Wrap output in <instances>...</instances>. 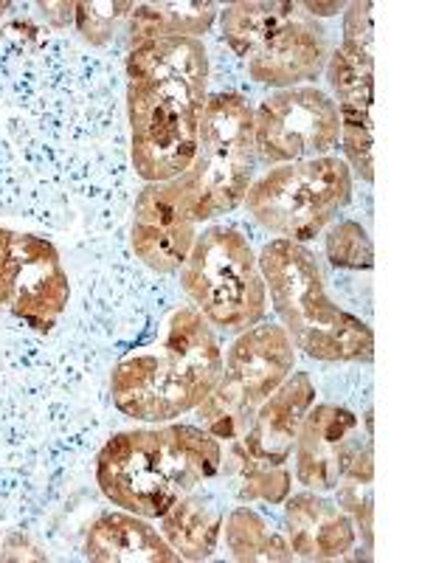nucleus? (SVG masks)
I'll return each instance as SVG.
<instances>
[{
	"label": "nucleus",
	"mask_w": 422,
	"mask_h": 563,
	"mask_svg": "<svg viewBox=\"0 0 422 563\" xmlns=\"http://www.w3.org/2000/svg\"><path fill=\"white\" fill-rule=\"evenodd\" d=\"M206 99L209 57L200 40H149L130 52V155L141 180L167 184L192 167Z\"/></svg>",
	"instance_id": "obj_1"
},
{
	"label": "nucleus",
	"mask_w": 422,
	"mask_h": 563,
	"mask_svg": "<svg viewBox=\"0 0 422 563\" xmlns=\"http://www.w3.org/2000/svg\"><path fill=\"white\" fill-rule=\"evenodd\" d=\"M223 442L198 426L122 431L97 456V482L108 501L160 519L186 493L220 474Z\"/></svg>",
	"instance_id": "obj_2"
},
{
	"label": "nucleus",
	"mask_w": 422,
	"mask_h": 563,
	"mask_svg": "<svg viewBox=\"0 0 422 563\" xmlns=\"http://www.w3.org/2000/svg\"><path fill=\"white\" fill-rule=\"evenodd\" d=\"M160 350L138 352L110 375L115 409L133 420H175L198 409L223 378L218 335L195 305L175 310Z\"/></svg>",
	"instance_id": "obj_3"
},
{
	"label": "nucleus",
	"mask_w": 422,
	"mask_h": 563,
	"mask_svg": "<svg viewBox=\"0 0 422 563\" xmlns=\"http://www.w3.org/2000/svg\"><path fill=\"white\" fill-rule=\"evenodd\" d=\"M256 260L276 316L296 350L326 364L371 361L375 335L358 316L346 313L326 296L313 251L290 240H270Z\"/></svg>",
	"instance_id": "obj_4"
},
{
	"label": "nucleus",
	"mask_w": 422,
	"mask_h": 563,
	"mask_svg": "<svg viewBox=\"0 0 422 563\" xmlns=\"http://www.w3.org/2000/svg\"><path fill=\"white\" fill-rule=\"evenodd\" d=\"M223 40L245 59L248 77L270 88H296L319 79L330 59L324 29L301 3H231L220 12Z\"/></svg>",
	"instance_id": "obj_5"
},
{
	"label": "nucleus",
	"mask_w": 422,
	"mask_h": 563,
	"mask_svg": "<svg viewBox=\"0 0 422 563\" xmlns=\"http://www.w3.org/2000/svg\"><path fill=\"white\" fill-rule=\"evenodd\" d=\"M254 110L240 93H214L206 99L192 167L173 180L186 214L203 223L237 209L254 184Z\"/></svg>",
	"instance_id": "obj_6"
},
{
	"label": "nucleus",
	"mask_w": 422,
	"mask_h": 563,
	"mask_svg": "<svg viewBox=\"0 0 422 563\" xmlns=\"http://www.w3.org/2000/svg\"><path fill=\"white\" fill-rule=\"evenodd\" d=\"M180 288L203 319L225 333H243L268 316V285L248 240L211 225L198 234L180 268Z\"/></svg>",
	"instance_id": "obj_7"
},
{
	"label": "nucleus",
	"mask_w": 422,
	"mask_h": 563,
	"mask_svg": "<svg viewBox=\"0 0 422 563\" xmlns=\"http://www.w3.org/2000/svg\"><path fill=\"white\" fill-rule=\"evenodd\" d=\"M352 175L335 155L296 161L268 169L245 195V209L256 223L290 243H308L333 223L349 203Z\"/></svg>",
	"instance_id": "obj_8"
},
{
	"label": "nucleus",
	"mask_w": 422,
	"mask_h": 563,
	"mask_svg": "<svg viewBox=\"0 0 422 563\" xmlns=\"http://www.w3.org/2000/svg\"><path fill=\"white\" fill-rule=\"evenodd\" d=\"M296 366V346L279 324H254L243 330L223 361V378L198 415L206 431L220 442L243 440L256 409L274 395Z\"/></svg>",
	"instance_id": "obj_9"
},
{
	"label": "nucleus",
	"mask_w": 422,
	"mask_h": 563,
	"mask_svg": "<svg viewBox=\"0 0 422 563\" xmlns=\"http://www.w3.org/2000/svg\"><path fill=\"white\" fill-rule=\"evenodd\" d=\"M326 77L335 93L341 144L352 169L371 184V99H375V48H371V3H349L344 12V40L326 59Z\"/></svg>",
	"instance_id": "obj_10"
},
{
	"label": "nucleus",
	"mask_w": 422,
	"mask_h": 563,
	"mask_svg": "<svg viewBox=\"0 0 422 563\" xmlns=\"http://www.w3.org/2000/svg\"><path fill=\"white\" fill-rule=\"evenodd\" d=\"M341 141L335 102L310 85L276 90L254 110L256 161L268 167L321 158Z\"/></svg>",
	"instance_id": "obj_11"
},
{
	"label": "nucleus",
	"mask_w": 422,
	"mask_h": 563,
	"mask_svg": "<svg viewBox=\"0 0 422 563\" xmlns=\"http://www.w3.org/2000/svg\"><path fill=\"white\" fill-rule=\"evenodd\" d=\"M68 271L57 249L34 234H12V296L9 313L34 333H52L68 308Z\"/></svg>",
	"instance_id": "obj_12"
},
{
	"label": "nucleus",
	"mask_w": 422,
	"mask_h": 563,
	"mask_svg": "<svg viewBox=\"0 0 422 563\" xmlns=\"http://www.w3.org/2000/svg\"><path fill=\"white\" fill-rule=\"evenodd\" d=\"M364 445H360V420L355 411L335 404H313L301 420L293 445L296 479L315 493L335 490L344 471Z\"/></svg>",
	"instance_id": "obj_13"
},
{
	"label": "nucleus",
	"mask_w": 422,
	"mask_h": 563,
	"mask_svg": "<svg viewBox=\"0 0 422 563\" xmlns=\"http://www.w3.org/2000/svg\"><path fill=\"white\" fill-rule=\"evenodd\" d=\"M133 251L141 263L158 274H175L192 254L198 240V223L186 214L173 180L147 184L135 198L133 209Z\"/></svg>",
	"instance_id": "obj_14"
},
{
	"label": "nucleus",
	"mask_w": 422,
	"mask_h": 563,
	"mask_svg": "<svg viewBox=\"0 0 422 563\" xmlns=\"http://www.w3.org/2000/svg\"><path fill=\"white\" fill-rule=\"evenodd\" d=\"M315 404V384L308 372H290L285 384L268 395L256 409L251 429L245 431L240 449L248 460L265 465H288L293 454L301 420Z\"/></svg>",
	"instance_id": "obj_15"
},
{
	"label": "nucleus",
	"mask_w": 422,
	"mask_h": 563,
	"mask_svg": "<svg viewBox=\"0 0 422 563\" xmlns=\"http://www.w3.org/2000/svg\"><path fill=\"white\" fill-rule=\"evenodd\" d=\"M285 525L290 550L301 561H338L358 541L349 516L315 490L288 499Z\"/></svg>",
	"instance_id": "obj_16"
},
{
	"label": "nucleus",
	"mask_w": 422,
	"mask_h": 563,
	"mask_svg": "<svg viewBox=\"0 0 422 563\" xmlns=\"http://www.w3.org/2000/svg\"><path fill=\"white\" fill-rule=\"evenodd\" d=\"M85 555L102 563H173L180 561L178 552L167 544L149 519H141L133 512H102L90 525Z\"/></svg>",
	"instance_id": "obj_17"
},
{
	"label": "nucleus",
	"mask_w": 422,
	"mask_h": 563,
	"mask_svg": "<svg viewBox=\"0 0 422 563\" xmlns=\"http://www.w3.org/2000/svg\"><path fill=\"white\" fill-rule=\"evenodd\" d=\"M223 521L225 510L218 496L192 490L160 516V536L180 561H206L218 550Z\"/></svg>",
	"instance_id": "obj_18"
},
{
	"label": "nucleus",
	"mask_w": 422,
	"mask_h": 563,
	"mask_svg": "<svg viewBox=\"0 0 422 563\" xmlns=\"http://www.w3.org/2000/svg\"><path fill=\"white\" fill-rule=\"evenodd\" d=\"M218 18L214 3L203 0H184V3H135L127 18L130 43L141 45L149 40L192 37L206 34Z\"/></svg>",
	"instance_id": "obj_19"
},
{
	"label": "nucleus",
	"mask_w": 422,
	"mask_h": 563,
	"mask_svg": "<svg viewBox=\"0 0 422 563\" xmlns=\"http://www.w3.org/2000/svg\"><path fill=\"white\" fill-rule=\"evenodd\" d=\"M223 532L234 561H296L288 538H281L274 525L251 507H234L225 516Z\"/></svg>",
	"instance_id": "obj_20"
},
{
	"label": "nucleus",
	"mask_w": 422,
	"mask_h": 563,
	"mask_svg": "<svg viewBox=\"0 0 422 563\" xmlns=\"http://www.w3.org/2000/svg\"><path fill=\"white\" fill-rule=\"evenodd\" d=\"M229 479H234V490L243 501H268V505H285L290 496V476L288 465H265V462L248 460L240 449V442H229V460L220 465Z\"/></svg>",
	"instance_id": "obj_21"
},
{
	"label": "nucleus",
	"mask_w": 422,
	"mask_h": 563,
	"mask_svg": "<svg viewBox=\"0 0 422 563\" xmlns=\"http://www.w3.org/2000/svg\"><path fill=\"white\" fill-rule=\"evenodd\" d=\"M371 482H375V465H371V442H366L360 454L352 460L341 482L335 485L338 490V507L352 519V525L364 532L366 547L371 550V519H375V507H371Z\"/></svg>",
	"instance_id": "obj_22"
},
{
	"label": "nucleus",
	"mask_w": 422,
	"mask_h": 563,
	"mask_svg": "<svg viewBox=\"0 0 422 563\" xmlns=\"http://www.w3.org/2000/svg\"><path fill=\"white\" fill-rule=\"evenodd\" d=\"M326 260L333 268L369 271L375 263V249L366 229L355 220H341L326 238Z\"/></svg>",
	"instance_id": "obj_23"
},
{
	"label": "nucleus",
	"mask_w": 422,
	"mask_h": 563,
	"mask_svg": "<svg viewBox=\"0 0 422 563\" xmlns=\"http://www.w3.org/2000/svg\"><path fill=\"white\" fill-rule=\"evenodd\" d=\"M135 3H99V0H90V3H77V12H74V20H77V29L90 45H104L110 37H113V29L119 20L130 18Z\"/></svg>",
	"instance_id": "obj_24"
},
{
	"label": "nucleus",
	"mask_w": 422,
	"mask_h": 563,
	"mask_svg": "<svg viewBox=\"0 0 422 563\" xmlns=\"http://www.w3.org/2000/svg\"><path fill=\"white\" fill-rule=\"evenodd\" d=\"M12 296V231L0 229V313Z\"/></svg>",
	"instance_id": "obj_25"
},
{
	"label": "nucleus",
	"mask_w": 422,
	"mask_h": 563,
	"mask_svg": "<svg viewBox=\"0 0 422 563\" xmlns=\"http://www.w3.org/2000/svg\"><path fill=\"white\" fill-rule=\"evenodd\" d=\"M43 14L52 20L54 26H68L70 20H74V12H77V3H40Z\"/></svg>",
	"instance_id": "obj_26"
},
{
	"label": "nucleus",
	"mask_w": 422,
	"mask_h": 563,
	"mask_svg": "<svg viewBox=\"0 0 422 563\" xmlns=\"http://www.w3.org/2000/svg\"><path fill=\"white\" fill-rule=\"evenodd\" d=\"M301 9L310 14V18H324V14H335L344 9V3H301Z\"/></svg>",
	"instance_id": "obj_27"
}]
</instances>
